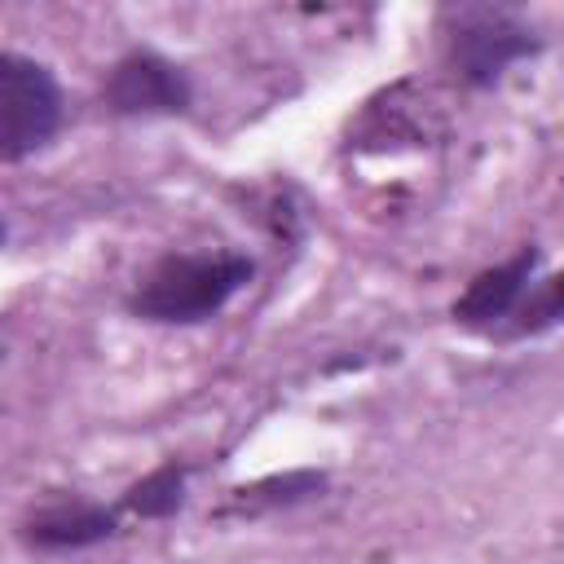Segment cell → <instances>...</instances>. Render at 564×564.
<instances>
[{
	"instance_id": "cell-1",
	"label": "cell",
	"mask_w": 564,
	"mask_h": 564,
	"mask_svg": "<svg viewBox=\"0 0 564 564\" xmlns=\"http://www.w3.org/2000/svg\"><path fill=\"white\" fill-rule=\"evenodd\" d=\"M251 278H256V264L238 251H181V256L154 260L137 278L128 308L141 322L194 326L216 317Z\"/></svg>"
},
{
	"instance_id": "cell-2",
	"label": "cell",
	"mask_w": 564,
	"mask_h": 564,
	"mask_svg": "<svg viewBox=\"0 0 564 564\" xmlns=\"http://www.w3.org/2000/svg\"><path fill=\"white\" fill-rule=\"evenodd\" d=\"M62 84L57 75L26 57L4 48L0 53V159L22 163L35 150H44L62 128Z\"/></svg>"
},
{
	"instance_id": "cell-3",
	"label": "cell",
	"mask_w": 564,
	"mask_h": 564,
	"mask_svg": "<svg viewBox=\"0 0 564 564\" xmlns=\"http://www.w3.org/2000/svg\"><path fill=\"white\" fill-rule=\"evenodd\" d=\"M445 53L449 66L463 84L489 88L502 79L507 66L524 62L538 53V35L529 22H520L511 9H489V4H463L445 13Z\"/></svg>"
},
{
	"instance_id": "cell-4",
	"label": "cell",
	"mask_w": 564,
	"mask_h": 564,
	"mask_svg": "<svg viewBox=\"0 0 564 564\" xmlns=\"http://www.w3.org/2000/svg\"><path fill=\"white\" fill-rule=\"evenodd\" d=\"M101 101L110 115L123 119H150V115H185L194 101V84L189 75L167 62L163 53L150 48H132L123 53L101 84Z\"/></svg>"
},
{
	"instance_id": "cell-5",
	"label": "cell",
	"mask_w": 564,
	"mask_h": 564,
	"mask_svg": "<svg viewBox=\"0 0 564 564\" xmlns=\"http://www.w3.org/2000/svg\"><path fill=\"white\" fill-rule=\"evenodd\" d=\"M533 269H538V247H520L516 256L480 269L463 295L454 300V322L467 326V330H489V326H502L507 317L520 313L524 295H529V282H533Z\"/></svg>"
},
{
	"instance_id": "cell-6",
	"label": "cell",
	"mask_w": 564,
	"mask_h": 564,
	"mask_svg": "<svg viewBox=\"0 0 564 564\" xmlns=\"http://www.w3.org/2000/svg\"><path fill=\"white\" fill-rule=\"evenodd\" d=\"M119 529V516L88 498H48L31 507L18 524V538L31 551H88Z\"/></svg>"
},
{
	"instance_id": "cell-7",
	"label": "cell",
	"mask_w": 564,
	"mask_h": 564,
	"mask_svg": "<svg viewBox=\"0 0 564 564\" xmlns=\"http://www.w3.org/2000/svg\"><path fill=\"white\" fill-rule=\"evenodd\" d=\"M185 485H189V471H185L176 458H167V463H159L154 471H145L137 485H128V494H123L119 507H123L128 516H137V520H167V516L181 511Z\"/></svg>"
},
{
	"instance_id": "cell-8",
	"label": "cell",
	"mask_w": 564,
	"mask_h": 564,
	"mask_svg": "<svg viewBox=\"0 0 564 564\" xmlns=\"http://www.w3.org/2000/svg\"><path fill=\"white\" fill-rule=\"evenodd\" d=\"M326 489V476L322 471H286V476H269V480H256L247 489H234L229 498V511H273V507H295V502H308L313 494Z\"/></svg>"
},
{
	"instance_id": "cell-9",
	"label": "cell",
	"mask_w": 564,
	"mask_h": 564,
	"mask_svg": "<svg viewBox=\"0 0 564 564\" xmlns=\"http://www.w3.org/2000/svg\"><path fill=\"white\" fill-rule=\"evenodd\" d=\"M555 322H564V269L551 273L538 291L524 295L520 313L511 317V330H516V335H538V330H546V326H555Z\"/></svg>"
}]
</instances>
